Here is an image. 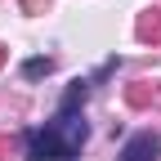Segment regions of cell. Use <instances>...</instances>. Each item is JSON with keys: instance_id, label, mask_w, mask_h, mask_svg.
Here are the masks:
<instances>
[{"instance_id": "6", "label": "cell", "mask_w": 161, "mask_h": 161, "mask_svg": "<svg viewBox=\"0 0 161 161\" xmlns=\"http://www.w3.org/2000/svg\"><path fill=\"white\" fill-rule=\"evenodd\" d=\"M14 152H18V139L14 134H0V161H9Z\"/></svg>"}, {"instance_id": "4", "label": "cell", "mask_w": 161, "mask_h": 161, "mask_svg": "<svg viewBox=\"0 0 161 161\" xmlns=\"http://www.w3.org/2000/svg\"><path fill=\"white\" fill-rule=\"evenodd\" d=\"M157 98H161V85H157V80H134V85L125 90V103L130 108H152Z\"/></svg>"}, {"instance_id": "8", "label": "cell", "mask_w": 161, "mask_h": 161, "mask_svg": "<svg viewBox=\"0 0 161 161\" xmlns=\"http://www.w3.org/2000/svg\"><path fill=\"white\" fill-rule=\"evenodd\" d=\"M5 58H9V49H5V45H0V67H5Z\"/></svg>"}, {"instance_id": "1", "label": "cell", "mask_w": 161, "mask_h": 161, "mask_svg": "<svg viewBox=\"0 0 161 161\" xmlns=\"http://www.w3.org/2000/svg\"><path fill=\"white\" fill-rule=\"evenodd\" d=\"M85 139H90L85 121L76 112H58L45 130L27 134V161H72V157H80Z\"/></svg>"}, {"instance_id": "3", "label": "cell", "mask_w": 161, "mask_h": 161, "mask_svg": "<svg viewBox=\"0 0 161 161\" xmlns=\"http://www.w3.org/2000/svg\"><path fill=\"white\" fill-rule=\"evenodd\" d=\"M134 36L143 40V45H161V5L139 14V23H134Z\"/></svg>"}, {"instance_id": "7", "label": "cell", "mask_w": 161, "mask_h": 161, "mask_svg": "<svg viewBox=\"0 0 161 161\" xmlns=\"http://www.w3.org/2000/svg\"><path fill=\"white\" fill-rule=\"evenodd\" d=\"M49 0H23V14H45Z\"/></svg>"}, {"instance_id": "5", "label": "cell", "mask_w": 161, "mask_h": 161, "mask_svg": "<svg viewBox=\"0 0 161 161\" xmlns=\"http://www.w3.org/2000/svg\"><path fill=\"white\" fill-rule=\"evenodd\" d=\"M49 72H54V58H27V67H23V76H27V80L49 76Z\"/></svg>"}, {"instance_id": "2", "label": "cell", "mask_w": 161, "mask_h": 161, "mask_svg": "<svg viewBox=\"0 0 161 161\" xmlns=\"http://www.w3.org/2000/svg\"><path fill=\"white\" fill-rule=\"evenodd\" d=\"M157 152H161L157 134H152V130H139V134H130V139H125V148H121V157H116V161H157Z\"/></svg>"}]
</instances>
